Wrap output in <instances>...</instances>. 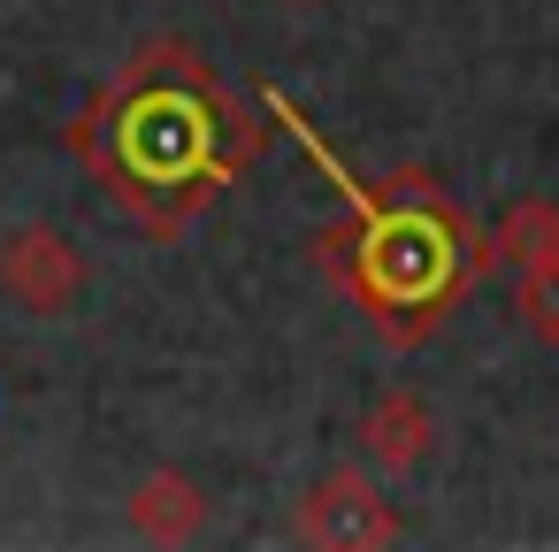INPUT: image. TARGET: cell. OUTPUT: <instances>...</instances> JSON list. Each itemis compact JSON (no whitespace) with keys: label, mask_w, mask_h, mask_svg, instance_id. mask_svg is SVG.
I'll return each instance as SVG.
<instances>
[{"label":"cell","mask_w":559,"mask_h":552,"mask_svg":"<svg viewBox=\"0 0 559 552\" xmlns=\"http://www.w3.org/2000/svg\"><path fill=\"white\" fill-rule=\"evenodd\" d=\"M429 437H437V422H429L421 391H406V384L376 391V407L360 414V453H368V468L406 475V468H421V460H429Z\"/></svg>","instance_id":"obj_4"},{"label":"cell","mask_w":559,"mask_h":552,"mask_svg":"<svg viewBox=\"0 0 559 552\" xmlns=\"http://www.w3.org/2000/svg\"><path fill=\"white\" fill-rule=\"evenodd\" d=\"M307 146H314V131L307 124H292ZM314 162L353 192V208H360V246H353V284H360V300L376 307V322L391 330V315H429L437 300H452L460 292V277H467V254H460V223L452 215H437L429 200H376V192H360L322 146H314Z\"/></svg>","instance_id":"obj_1"},{"label":"cell","mask_w":559,"mask_h":552,"mask_svg":"<svg viewBox=\"0 0 559 552\" xmlns=\"http://www.w3.org/2000/svg\"><path fill=\"white\" fill-rule=\"evenodd\" d=\"M131 521H139L146 537L177 544V537H192V529L207 521V498H200V483H192V475L162 468V475H146V483L131 491Z\"/></svg>","instance_id":"obj_5"},{"label":"cell","mask_w":559,"mask_h":552,"mask_svg":"<svg viewBox=\"0 0 559 552\" xmlns=\"http://www.w3.org/2000/svg\"><path fill=\"white\" fill-rule=\"evenodd\" d=\"M521 315H528V330L544 345H559V238L521 254Z\"/></svg>","instance_id":"obj_6"},{"label":"cell","mask_w":559,"mask_h":552,"mask_svg":"<svg viewBox=\"0 0 559 552\" xmlns=\"http://www.w3.org/2000/svg\"><path fill=\"white\" fill-rule=\"evenodd\" d=\"M0 292H9L24 315H70L78 292H85V254L47 223L9 231L0 238Z\"/></svg>","instance_id":"obj_3"},{"label":"cell","mask_w":559,"mask_h":552,"mask_svg":"<svg viewBox=\"0 0 559 552\" xmlns=\"http://www.w3.org/2000/svg\"><path fill=\"white\" fill-rule=\"evenodd\" d=\"M299 537L330 552H376V544H399V514L368 468H330L299 498Z\"/></svg>","instance_id":"obj_2"}]
</instances>
